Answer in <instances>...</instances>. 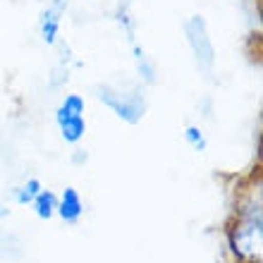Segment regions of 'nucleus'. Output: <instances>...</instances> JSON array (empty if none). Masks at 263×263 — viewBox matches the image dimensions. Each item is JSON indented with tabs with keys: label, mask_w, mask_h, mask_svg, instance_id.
Segmentation results:
<instances>
[{
	"label": "nucleus",
	"mask_w": 263,
	"mask_h": 263,
	"mask_svg": "<svg viewBox=\"0 0 263 263\" xmlns=\"http://www.w3.org/2000/svg\"><path fill=\"white\" fill-rule=\"evenodd\" d=\"M31 203H34V208H36V215H39V218H43V220L53 218V213H55V208H58L55 194H53V192H48V189H41Z\"/></svg>",
	"instance_id": "6"
},
{
	"label": "nucleus",
	"mask_w": 263,
	"mask_h": 263,
	"mask_svg": "<svg viewBox=\"0 0 263 263\" xmlns=\"http://www.w3.org/2000/svg\"><path fill=\"white\" fill-rule=\"evenodd\" d=\"M41 192V182L39 180H29L27 184H22L17 192H14V196H17V201L20 203H31V201L36 199V194Z\"/></svg>",
	"instance_id": "7"
},
{
	"label": "nucleus",
	"mask_w": 263,
	"mask_h": 263,
	"mask_svg": "<svg viewBox=\"0 0 263 263\" xmlns=\"http://www.w3.org/2000/svg\"><path fill=\"white\" fill-rule=\"evenodd\" d=\"M58 27H60V7H48L41 14V39L46 43H55Z\"/></svg>",
	"instance_id": "5"
},
{
	"label": "nucleus",
	"mask_w": 263,
	"mask_h": 263,
	"mask_svg": "<svg viewBox=\"0 0 263 263\" xmlns=\"http://www.w3.org/2000/svg\"><path fill=\"white\" fill-rule=\"evenodd\" d=\"M98 98L103 101L108 108H110L118 118L127 120V122H139L141 115H144V98L139 93H132V91H120V89H110V86H101L98 89Z\"/></svg>",
	"instance_id": "3"
},
{
	"label": "nucleus",
	"mask_w": 263,
	"mask_h": 263,
	"mask_svg": "<svg viewBox=\"0 0 263 263\" xmlns=\"http://www.w3.org/2000/svg\"><path fill=\"white\" fill-rule=\"evenodd\" d=\"M184 139H187V144L192 146V148H196V151H206V137H203V132H201V127H187V132H184Z\"/></svg>",
	"instance_id": "8"
},
{
	"label": "nucleus",
	"mask_w": 263,
	"mask_h": 263,
	"mask_svg": "<svg viewBox=\"0 0 263 263\" xmlns=\"http://www.w3.org/2000/svg\"><path fill=\"white\" fill-rule=\"evenodd\" d=\"M55 213L60 215L65 222H77L79 218H82L84 203H82V196H79V192H77L74 187H67L63 192V196H60V201H58Z\"/></svg>",
	"instance_id": "4"
},
{
	"label": "nucleus",
	"mask_w": 263,
	"mask_h": 263,
	"mask_svg": "<svg viewBox=\"0 0 263 263\" xmlns=\"http://www.w3.org/2000/svg\"><path fill=\"white\" fill-rule=\"evenodd\" d=\"M184 34H187V41H189V48L194 53V60L199 65V69L203 72H211L215 65V48H213V41L208 36V27H206V20L194 14L184 22Z\"/></svg>",
	"instance_id": "2"
},
{
	"label": "nucleus",
	"mask_w": 263,
	"mask_h": 263,
	"mask_svg": "<svg viewBox=\"0 0 263 263\" xmlns=\"http://www.w3.org/2000/svg\"><path fill=\"white\" fill-rule=\"evenodd\" d=\"M55 120H58V127H60V134H63L65 141L77 144V141L84 137V132H86L84 98L79 96V93H67V96L63 98V103L58 105Z\"/></svg>",
	"instance_id": "1"
}]
</instances>
